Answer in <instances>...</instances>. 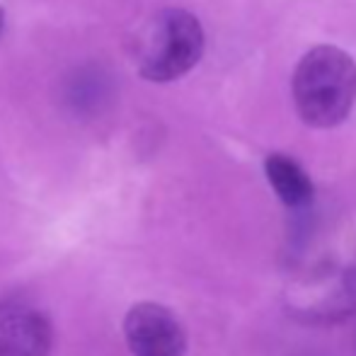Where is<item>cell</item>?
I'll use <instances>...</instances> for the list:
<instances>
[{"label":"cell","mask_w":356,"mask_h":356,"mask_svg":"<svg viewBox=\"0 0 356 356\" xmlns=\"http://www.w3.org/2000/svg\"><path fill=\"white\" fill-rule=\"evenodd\" d=\"M296 114L313 129H334L352 114L356 102V61L332 44L313 47L293 71Z\"/></svg>","instance_id":"6da1fadb"},{"label":"cell","mask_w":356,"mask_h":356,"mask_svg":"<svg viewBox=\"0 0 356 356\" xmlns=\"http://www.w3.org/2000/svg\"><path fill=\"white\" fill-rule=\"evenodd\" d=\"M204 29L192 13L179 8L163 10L145 37L141 75L150 83H170L182 78L204 54Z\"/></svg>","instance_id":"7a4b0ae2"},{"label":"cell","mask_w":356,"mask_h":356,"mask_svg":"<svg viewBox=\"0 0 356 356\" xmlns=\"http://www.w3.org/2000/svg\"><path fill=\"white\" fill-rule=\"evenodd\" d=\"M124 337L134 356H184L187 332L170 308L153 300L136 303L124 318Z\"/></svg>","instance_id":"3957f363"},{"label":"cell","mask_w":356,"mask_h":356,"mask_svg":"<svg viewBox=\"0 0 356 356\" xmlns=\"http://www.w3.org/2000/svg\"><path fill=\"white\" fill-rule=\"evenodd\" d=\"M51 344V323L42 310L0 303V356H49Z\"/></svg>","instance_id":"277c9868"},{"label":"cell","mask_w":356,"mask_h":356,"mask_svg":"<svg viewBox=\"0 0 356 356\" xmlns=\"http://www.w3.org/2000/svg\"><path fill=\"white\" fill-rule=\"evenodd\" d=\"M264 175L272 184L274 194L289 209H303L313 202L315 187L303 168L284 153H272L264 160Z\"/></svg>","instance_id":"5b68a950"},{"label":"cell","mask_w":356,"mask_h":356,"mask_svg":"<svg viewBox=\"0 0 356 356\" xmlns=\"http://www.w3.org/2000/svg\"><path fill=\"white\" fill-rule=\"evenodd\" d=\"M3 19H5V13H3V8H0V29H3Z\"/></svg>","instance_id":"8992f818"}]
</instances>
